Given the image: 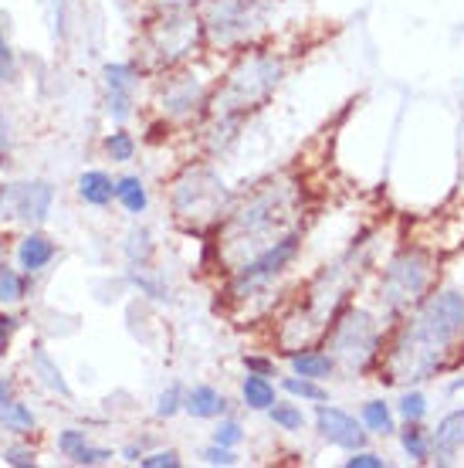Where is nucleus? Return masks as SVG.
<instances>
[{"label": "nucleus", "mask_w": 464, "mask_h": 468, "mask_svg": "<svg viewBox=\"0 0 464 468\" xmlns=\"http://www.w3.org/2000/svg\"><path fill=\"white\" fill-rule=\"evenodd\" d=\"M132 285H136V289H142V292L150 295V299H156V303H166V299H170V292H166V289H163L160 282L146 279V275H142V269H140V275H136V271H132Z\"/></svg>", "instance_id": "obj_36"}, {"label": "nucleus", "mask_w": 464, "mask_h": 468, "mask_svg": "<svg viewBox=\"0 0 464 468\" xmlns=\"http://www.w3.org/2000/svg\"><path fill=\"white\" fill-rule=\"evenodd\" d=\"M434 438V458L430 462H438V465H451L454 458L464 452V408H454L448 410L438 428L430 431Z\"/></svg>", "instance_id": "obj_11"}, {"label": "nucleus", "mask_w": 464, "mask_h": 468, "mask_svg": "<svg viewBox=\"0 0 464 468\" xmlns=\"http://www.w3.org/2000/svg\"><path fill=\"white\" fill-rule=\"evenodd\" d=\"M305 211H309V187L305 176L295 170L261 180L251 194H244L234 207H227L224 221L214 228L210 248L217 251V269L231 275L237 265L268 245H275L281 234L305 228Z\"/></svg>", "instance_id": "obj_1"}, {"label": "nucleus", "mask_w": 464, "mask_h": 468, "mask_svg": "<svg viewBox=\"0 0 464 468\" xmlns=\"http://www.w3.org/2000/svg\"><path fill=\"white\" fill-rule=\"evenodd\" d=\"M360 421H363V428L373 434V438H394L396 428H400L396 408L386 398L363 400V404H360Z\"/></svg>", "instance_id": "obj_15"}, {"label": "nucleus", "mask_w": 464, "mask_h": 468, "mask_svg": "<svg viewBox=\"0 0 464 468\" xmlns=\"http://www.w3.org/2000/svg\"><path fill=\"white\" fill-rule=\"evenodd\" d=\"M11 400H14V384H11V380H4V377H0V410L7 408Z\"/></svg>", "instance_id": "obj_41"}, {"label": "nucleus", "mask_w": 464, "mask_h": 468, "mask_svg": "<svg viewBox=\"0 0 464 468\" xmlns=\"http://www.w3.org/2000/svg\"><path fill=\"white\" fill-rule=\"evenodd\" d=\"M241 400L248 410H268L279 394H275V384H271V377L265 374H248L241 380Z\"/></svg>", "instance_id": "obj_19"}, {"label": "nucleus", "mask_w": 464, "mask_h": 468, "mask_svg": "<svg viewBox=\"0 0 464 468\" xmlns=\"http://www.w3.org/2000/svg\"><path fill=\"white\" fill-rule=\"evenodd\" d=\"M35 370L41 374V380H45L55 394H61V398H71V387L65 384V377H61V370L55 367V360L47 356V350L41 346V343H35Z\"/></svg>", "instance_id": "obj_24"}, {"label": "nucleus", "mask_w": 464, "mask_h": 468, "mask_svg": "<svg viewBox=\"0 0 464 468\" xmlns=\"http://www.w3.org/2000/svg\"><path fill=\"white\" fill-rule=\"evenodd\" d=\"M184 398H186L184 387H180V384H170L160 394V398H156V418H166V421H170L174 414H180V410H184Z\"/></svg>", "instance_id": "obj_29"}, {"label": "nucleus", "mask_w": 464, "mask_h": 468, "mask_svg": "<svg viewBox=\"0 0 464 468\" xmlns=\"http://www.w3.org/2000/svg\"><path fill=\"white\" fill-rule=\"evenodd\" d=\"M184 410L190 414V418H197V421H217V418H224V414L231 410V400L224 398L217 387L197 384L186 390Z\"/></svg>", "instance_id": "obj_14"}, {"label": "nucleus", "mask_w": 464, "mask_h": 468, "mask_svg": "<svg viewBox=\"0 0 464 468\" xmlns=\"http://www.w3.org/2000/svg\"><path fill=\"white\" fill-rule=\"evenodd\" d=\"M4 462L14 465V468H31L35 465V452H31V448H24V445H14V448L4 452Z\"/></svg>", "instance_id": "obj_38"}, {"label": "nucleus", "mask_w": 464, "mask_h": 468, "mask_svg": "<svg viewBox=\"0 0 464 468\" xmlns=\"http://www.w3.org/2000/svg\"><path fill=\"white\" fill-rule=\"evenodd\" d=\"M24 292H27V285H24L21 275L14 269H7V265H0V305L21 303Z\"/></svg>", "instance_id": "obj_28"}, {"label": "nucleus", "mask_w": 464, "mask_h": 468, "mask_svg": "<svg viewBox=\"0 0 464 468\" xmlns=\"http://www.w3.org/2000/svg\"><path fill=\"white\" fill-rule=\"evenodd\" d=\"M281 390L299 400H309V404H322V400H329V387H325L322 380H312V377H299V374L281 377Z\"/></svg>", "instance_id": "obj_21"}, {"label": "nucleus", "mask_w": 464, "mask_h": 468, "mask_svg": "<svg viewBox=\"0 0 464 468\" xmlns=\"http://www.w3.org/2000/svg\"><path fill=\"white\" fill-rule=\"evenodd\" d=\"M289 367H291V374L312 377V380H329V377L339 374L332 353L325 350L322 343H312V346H302V350L289 353Z\"/></svg>", "instance_id": "obj_13"}, {"label": "nucleus", "mask_w": 464, "mask_h": 468, "mask_svg": "<svg viewBox=\"0 0 464 468\" xmlns=\"http://www.w3.org/2000/svg\"><path fill=\"white\" fill-rule=\"evenodd\" d=\"M142 468H180L184 465V458L176 448H160V452H150V455L140 458Z\"/></svg>", "instance_id": "obj_32"}, {"label": "nucleus", "mask_w": 464, "mask_h": 468, "mask_svg": "<svg viewBox=\"0 0 464 468\" xmlns=\"http://www.w3.org/2000/svg\"><path fill=\"white\" fill-rule=\"evenodd\" d=\"M396 438H400V448L404 455L414 462V465H430L434 458V438L424 428V421H404L396 428Z\"/></svg>", "instance_id": "obj_16"}, {"label": "nucleus", "mask_w": 464, "mask_h": 468, "mask_svg": "<svg viewBox=\"0 0 464 468\" xmlns=\"http://www.w3.org/2000/svg\"><path fill=\"white\" fill-rule=\"evenodd\" d=\"M204 462L207 465H224V468H231V465H237V448H224V445H217V441H210L207 448H204Z\"/></svg>", "instance_id": "obj_33"}, {"label": "nucleus", "mask_w": 464, "mask_h": 468, "mask_svg": "<svg viewBox=\"0 0 464 468\" xmlns=\"http://www.w3.org/2000/svg\"><path fill=\"white\" fill-rule=\"evenodd\" d=\"M390 323H386L376 305L353 303L332 319V326L325 329L322 346L332 353L336 367L346 377H373L384 360Z\"/></svg>", "instance_id": "obj_4"}, {"label": "nucleus", "mask_w": 464, "mask_h": 468, "mask_svg": "<svg viewBox=\"0 0 464 468\" xmlns=\"http://www.w3.org/2000/svg\"><path fill=\"white\" fill-rule=\"evenodd\" d=\"M241 363H244V370H248V374H265V377H275V360H271V356H258V353H244Z\"/></svg>", "instance_id": "obj_35"}, {"label": "nucleus", "mask_w": 464, "mask_h": 468, "mask_svg": "<svg viewBox=\"0 0 464 468\" xmlns=\"http://www.w3.org/2000/svg\"><path fill=\"white\" fill-rule=\"evenodd\" d=\"M394 408L400 421H424L430 410V400L420 387H400V398H396Z\"/></svg>", "instance_id": "obj_22"}, {"label": "nucleus", "mask_w": 464, "mask_h": 468, "mask_svg": "<svg viewBox=\"0 0 464 468\" xmlns=\"http://www.w3.org/2000/svg\"><path fill=\"white\" fill-rule=\"evenodd\" d=\"M51 200H55V190L45 180H35V184H21V187L11 190V204L14 214L24 218V221L41 224L51 214Z\"/></svg>", "instance_id": "obj_12"}, {"label": "nucleus", "mask_w": 464, "mask_h": 468, "mask_svg": "<svg viewBox=\"0 0 464 468\" xmlns=\"http://www.w3.org/2000/svg\"><path fill=\"white\" fill-rule=\"evenodd\" d=\"M142 69L136 61H109L102 69L105 82V109L116 122H126L136 106V85H140Z\"/></svg>", "instance_id": "obj_10"}, {"label": "nucleus", "mask_w": 464, "mask_h": 468, "mask_svg": "<svg viewBox=\"0 0 464 468\" xmlns=\"http://www.w3.org/2000/svg\"><path fill=\"white\" fill-rule=\"evenodd\" d=\"M227 187L210 166H186L170 184V211L174 221L190 234H214L227 214Z\"/></svg>", "instance_id": "obj_6"}, {"label": "nucleus", "mask_w": 464, "mask_h": 468, "mask_svg": "<svg viewBox=\"0 0 464 468\" xmlns=\"http://www.w3.org/2000/svg\"><path fill=\"white\" fill-rule=\"evenodd\" d=\"M0 424H4L7 431H14V434H27V431H35V414H31V408H27V404H21V400H11L7 408L0 410Z\"/></svg>", "instance_id": "obj_25"}, {"label": "nucleus", "mask_w": 464, "mask_h": 468, "mask_svg": "<svg viewBox=\"0 0 464 468\" xmlns=\"http://www.w3.org/2000/svg\"><path fill=\"white\" fill-rule=\"evenodd\" d=\"M11 79H14V58L4 35H0V82H11Z\"/></svg>", "instance_id": "obj_40"}, {"label": "nucleus", "mask_w": 464, "mask_h": 468, "mask_svg": "<svg viewBox=\"0 0 464 468\" xmlns=\"http://www.w3.org/2000/svg\"><path fill=\"white\" fill-rule=\"evenodd\" d=\"M116 200L126 207L129 214H146V207H150V194H146L142 176H136V174L119 176L116 180Z\"/></svg>", "instance_id": "obj_20"}, {"label": "nucleus", "mask_w": 464, "mask_h": 468, "mask_svg": "<svg viewBox=\"0 0 464 468\" xmlns=\"http://www.w3.org/2000/svg\"><path fill=\"white\" fill-rule=\"evenodd\" d=\"M265 414L279 431H302L305 428V410L299 404H291V400H275Z\"/></svg>", "instance_id": "obj_23"}, {"label": "nucleus", "mask_w": 464, "mask_h": 468, "mask_svg": "<svg viewBox=\"0 0 464 468\" xmlns=\"http://www.w3.org/2000/svg\"><path fill=\"white\" fill-rule=\"evenodd\" d=\"M81 445H89V438H85V431H79V428H69V431L58 434V448L65 452V455H75Z\"/></svg>", "instance_id": "obj_37"}, {"label": "nucleus", "mask_w": 464, "mask_h": 468, "mask_svg": "<svg viewBox=\"0 0 464 468\" xmlns=\"http://www.w3.org/2000/svg\"><path fill=\"white\" fill-rule=\"evenodd\" d=\"M79 197L89 207H109L116 200V180L105 174V170H85L79 176Z\"/></svg>", "instance_id": "obj_17"}, {"label": "nucleus", "mask_w": 464, "mask_h": 468, "mask_svg": "<svg viewBox=\"0 0 464 468\" xmlns=\"http://www.w3.org/2000/svg\"><path fill=\"white\" fill-rule=\"evenodd\" d=\"M289 75V58L271 48H244L221 82L214 85L204 119H210V150L224 153L237 140V129L251 112L268 106Z\"/></svg>", "instance_id": "obj_2"}, {"label": "nucleus", "mask_w": 464, "mask_h": 468, "mask_svg": "<svg viewBox=\"0 0 464 468\" xmlns=\"http://www.w3.org/2000/svg\"><path fill=\"white\" fill-rule=\"evenodd\" d=\"M444 261L434 248L420 245V241H406L386 258V265L376 275L373 285V305L376 313L394 326L404 316H410L441 279Z\"/></svg>", "instance_id": "obj_3"}, {"label": "nucleus", "mask_w": 464, "mask_h": 468, "mask_svg": "<svg viewBox=\"0 0 464 468\" xmlns=\"http://www.w3.org/2000/svg\"><path fill=\"white\" fill-rule=\"evenodd\" d=\"M112 458V452L109 448H92V445H81L75 455H71V462L75 465H105Z\"/></svg>", "instance_id": "obj_34"}, {"label": "nucleus", "mask_w": 464, "mask_h": 468, "mask_svg": "<svg viewBox=\"0 0 464 468\" xmlns=\"http://www.w3.org/2000/svg\"><path fill=\"white\" fill-rule=\"evenodd\" d=\"M142 455H146V452H142V445H126V452H122V458H126L129 465H140Z\"/></svg>", "instance_id": "obj_42"}, {"label": "nucleus", "mask_w": 464, "mask_h": 468, "mask_svg": "<svg viewBox=\"0 0 464 468\" xmlns=\"http://www.w3.org/2000/svg\"><path fill=\"white\" fill-rule=\"evenodd\" d=\"M126 258L136 265V269H146L153 258V238L146 228H132L126 238Z\"/></svg>", "instance_id": "obj_26"}, {"label": "nucleus", "mask_w": 464, "mask_h": 468, "mask_svg": "<svg viewBox=\"0 0 464 468\" xmlns=\"http://www.w3.org/2000/svg\"><path fill=\"white\" fill-rule=\"evenodd\" d=\"M451 390H454V394H461V390H464V377H458V380H451Z\"/></svg>", "instance_id": "obj_44"}, {"label": "nucleus", "mask_w": 464, "mask_h": 468, "mask_svg": "<svg viewBox=\"0 0 464 468\" xmlns=\"http://www.w3.org/2000/svg\"><path fill=\"white\" fill-rule=\"evenodd\" d=\"M214 441L224 448H237L244 441V428L241 421L234 418H217V428H214Z\"/></svg>", "instance_id": "obj_30"}, {"label": "nucleus", "mask_w": 464, "mask_h": 468, "mask_svg": "<svg viewBox=\"0 0 464 468\" xmlns=\"http://www.w3.org/2000/svg\"><path fill=\"white\" fill-rule=\"evenodd\" d=\"M271 11H275V0H207L204 4L207 48L237 55L244 48L258 45Z\"/></svg>", "instance_id": "obj_7"}, {"label": "nucleus", "mask_w": 464, "mask_h": 468, "mask_svg": "<svg viewBox=\"0 0 464 468\" xmlns=\"http://www.w3.org/2000/svg\"><path fill=\"white\" fill-rule=\"evenodd\" d=\"M55 258V241L45 238V234H27L21 245H17V261H21V269L31 275V271H41Z\"/></svg>", "instance_id": "obj_18"}, {"label": "nucleus", "mask_w": 464, "mask_h": 468, "mask_svg": "<svg viewBox=\"0 0 464 468\" xmlns=\"http://www.w3.org/2000/svg\"><path fill=\"white\" fill-rule=\"evenodd\" d=\"M105 153L112 156V164H129L136 156V136L126 133V129H116L105 136Z\"/></svg>", "instance_id": "obj_27"}, {"label": "nucleus", "mask_w": 464, "mask_h": 468, "mask_svg": "<svg viewBox=\"0 0 464 468\" xmlns=\"http://www.w3.org/2000/svg\"><path fill=\"white\" fill-rule=\"evenodd\" d=\"M14 326V319H7V316H0V353L7 350V329Z\"/></svg>", "instance_id": "obj_43"}, {"label": "nucleus", "mask_w": 464, "mask_h": 468, "mask_svg": "<svg viewBox=\"0 0 464 468\" xmlns=\"http://www.w3.org/2000/svg\"><path fill=\"white\" fill-rule=\"evenodd\" d=\"M200 48H207V27L204 14L197 11H156L142 27L140 58L142 71L170 75L184 69L190 58H197Z\"/></svg>", "instance_id": "obj_5"}, {"label": "nucleus", "mask_w": 464, "mask_h": 468, "mask_svg": "<svg viewBox=\"0 0 464 468\" xmlns=\"http://www.w3.org/2000/svg\"><path fill=\"white\" fill-rule=\"evenodd\" d=\"M153 11H197L207 0H150Z\"/></svg>", "instance_id": "obj_39"}, {"label": "nucleus", "mask_w": 464, "mask_h": 468, "mask_svg": "<svg viewBox=\"0 0 464 468\" xmlns=\"http://www.w3.org/2000/svg\"><path fill=\"white\" fill-rule=\"evenodd\" d=\"M315 431L322 438L325 445L339 448V452H356V448H366L370 445L373 434L363 428V421L356 414H349L346 408H336V404H315Z\"/></svg>", "instance_id": "obj_9"}, {"label": "nucleus", "mask_w": 464, "mask_h": 468, "mask_svg": "<svg viewBox=\"0 0 464 468\" xmlns=\"http://www.w3.org/2000/svg\"><path fill=\"white\" fill-rule=\"evenodd\" d=\"M343 465L346 468H390L380 452H370V448H356V452H349V458H343Z\"/></svg>", "instance_id": "obj_31"}, {"label": "nucleus", "mask_w": 464, "mask_h": 468, "mask_svg": "<svg viewBox=\"0 0 464 468\" xmlns=\"http://www.w3.org/2000/svg\"><path fill=\"white\" fill-rule=\"evenodd\" d=\"M214 85L200 82L194 71H170V79L160 92V109L163 116L170 119H204L210 102Z\"/></svg>", "instance_id": "obj_8"}]
</instances>
